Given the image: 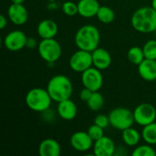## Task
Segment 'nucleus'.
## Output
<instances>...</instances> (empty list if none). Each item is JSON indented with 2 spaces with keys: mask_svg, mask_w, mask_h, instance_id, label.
<instances>
[{
  "mask_svg": "<svg viewBox=\"0 0 156 156\" xmlns=\"http://www.w3.org/2000/svg\"><path fill=\"white\" fill-rule=\"evenodd\" d=\"M47 90L52 101L58 103L70 99L73 92V85L71 80L65 75L58 74L53 76L48 82Z\"/></svg>",
  "mask_w": 156,
  "mask_h": 156,
  "instance_id": "1",
  "label": "nucleus"
},
{
  "mask_svg": "<svg viewBox=\"0 0 156 156\" xmlns=\"http://www.w3.org/2000/svg\"><path fill=\"white\" fill-rule=\"evenodd\" d=\"M132 26L141 33H152L156 30V10L153 6L137 9L132 16Z\"/></svg>",
  "mask_w": 156,
  "mask_h": 156,
  "instance_id": "2",
  "label": "nucleus"
},
{
  "mask_svg": "<svg viewBox=\"0 0 156 156\" xmlns=\"http://www.w3.org/2000/svg\"><path fill=\"white\" fill-rule=\"evenodd\" d=\"M101 34L93 25H84L78 29L75 35V44L79 49L92 52L99 48Z\"/></svg>",
  "mask_w": 156,
  "mask_h": 156,
  "instance_id": "3",
  "label": "nucleus"
},
{
  "mask_svg": "<svg viewBox=\"0 0 156 156\" xmlns=\"http://www.w3.org/2000/svg\"><path fill=\"white\" fill-rule=\"evenodd\" d=\"M27 106L33 112H43L49 109L52 99L47 89L34 88L28 90L25 99Z\"/></svg>",
  "mask_w": 156,
  "mask_h": 156,
  "instance_id": "4",
  "label": "nucleus"
},
{
  "mask_svg": "<svg viewBox=\"0 0 156 156\" xmlns=\"http://www.w3.org/2000/svg\"><path fill=\"white\" fill-rule=\"evenodd\" d=\"M110 124L112 128L123 131L133 126L134 122L133 112L124 107H118L111 111L109 113Z\"/></svg>",
  "mask_w": 156,
  "mask_h": 156,
  "instance_id": "5",
  "label": "nucleus"
},
{
  "mask_svg": "<svg viewBox=\"0 0 156 156\" xmlns=\"http://www.w3.org/2000/svg\"><path fill=\"white\" fill-rule=\"evenodd\" d=\"M38 54L48 63H55L62 54V48L58 41L53 38H44L37 45Z\"/></svg>",
  "mask_w": 156,
  "mask_h": 156,
  "instance_id": "6",
  "label": "nucleus"
},
{
  "mask_svg": "<svg viewBox=\"0 0 156 156\" xmlns=\"http://www.w3.org/2000/svg\"><path fill=\"white\" fill-rule=\"evenodd\" d=\"M92 66V54L87 50L79 49L74 52L69 58V67L75 72L82 73Z\"/></svg>",
  "mask_w": 156,
  "mask_h": 156,
  "instance_id": "7",
  "label": "nucleus"
},
{
  "mask_svg": "<svg viewBox=\"0 0 156 156\" xmlns=\"http://www.w3.org/2000/svg\"><path fill=\"white\" fill-rule=\"evenodd\" d=\"M133 116H134V122L137 124L144 127L147 124L155 122V107L150 103L139 104L133 111Z\"/></svg>",
  "mask_w": 156,
  "mask_h": 156,
  "instance_id": "8",
  "label": "nucleus"
},
{
  "mask_svg": "<svg viewBox=\"0 0 156 156\" xmlns=\"http://www.w3.org/2000/svg\"><path fill=\"white\" fill-rule=\"evenodd\" d=\"M81 81L85 88L90 90L91 91H99L103 84V77L101 69L91 67L82 72Z\"/></svg>",
  "mask_w": 156,
  "mask_h": 156,
  "instance_id": "9",
  "label": "nucleus"
},
{
  "mask_svg": "<svg viewBox=\"0 0 156 156\" xmlns=\"http://www.w3.org/2000/svg\"><path fill=\"white\" fill-rule=\"evenodd\" d=\"M27 37L21 30H13L9 32L4 38L3 44L5 48L10 51H19L26 47Z\"/></svg>",
  "mask_w": 156,
  "mask_h": 156,
  "instance_id": "10",
  "label": "nucleus"
},
{
  "mask_svg": "<svg viewBox=\"0 0 156 156\" xmlns=\"http://www.w3.org/2000/svg\"><path fill=\"white\" fill-rule=\"evenodd\" d=\"M69 143L74 150L80 153L90 150L94 144V141L89 135L88 132L82 131L74 133L69 139Z\"/></svg>",
  "mask_w": 156,
  "mask_h": 156,
  "instance_id": "11",
  "label": "nucleus"
},
{
  "mask_svg": "<svg viewBox=\"0 0 156 156\" xmlns=\"http://www.w3.org/2000/svg\"><path fill=\"white\" fill-rule=\"evenodd\" d=\"M92 148L96 156H113L116 150L114 142L107 136H102L95 141Z\"/></svg>",
  "mask_w": 156,
  "mask_h": 156,
  "instance_id": "12",
  "label": "nucleus"
},
{
  "mask_svg": "<svg viewBox=\"0 0 156 156\" xmlns=\"http://www.w3.org/2000/svg\"><path fill=\"white\" fill-rule=\"evenodd\" d=\"M7 16L13 24L16 26H22L26 24L28 19V12L23 4L12 3L7 10Z\"/></svg>",
  "mask_w": 156,
  "mask_h": 156,
  "instance_id": "13",
  "label": "nucleus"
},
{
  "mask_svg": "<svg viewBox=\"0 0 156 156\" xmlns=\"http://www.w3.org/2000/svg\"><path fill=\"white\" fill-rule=\"evenodd\" d=\"M93 67L104 70L108 69L112 64V56L110 52L102 48H97L91 52Z\"/></svg>",
  "mask_w": 156,
  "mask_h": 156,
  "instance_id": "14",
  "label": "nucleus"
},
{
  "mask_svg": "<svg viewBox=\"0 0 156 156\" xmlns=\"http://www.w3.org/2000/svg\"><path fill=\"white\" fill-rule=\"evenodd\" d=\"M58 116L66 121H71L75 119L78 113V108L74 101H72L70 99L58 102Z\"/></svg>",
  "mask_w": 156,
  "mask_h": 156,
  "instance_id": "15",
  "label": "nucleus"
},
{
  "mask_svg": "<svg viewBox=\"0 0 156 156\" xmlns=\"http://www.w3.org/2000/svg\"><path fill=\"white\" fill-rule=\"evenodd\" d=\"M101 5L98 0H80L78 2V14L85 18H90L97 15Z\"/></svg>",
  "mask_w": 156,
  "mask_h": 156,
  "instance_id": "16",
  "label": "nucleus"
},
{
  "mask_svg": "<svg viewBox=\"0 0 156 156\" xmlns=\"http://www.w3.org/2000/svg\"><path fill=\"white\" fill-rule=\"evenodd\" d=\"M139 75L146 81L156 80V59L145 58L138 65Z\"/></svg>",
  "mask_w": 156,
  "mask_h": 156,
  "instance_id": "17",
  "label": "nucleus"
},
{
  "mask_svg": "<svg viewBox=\"0 0 156 156\" xmlns=\"http://www.w3.org/2000/svg\"><path fill=\"white\" fill-rule=\"evenodd\" d=\"M58 27L57 23L51 19H44L37 25V32L38 36L44 38H53L58 34Z\"/></svg>",
  "mask_w": 156,
  "mask_h": 156,
  "instance_id": "18",
  "label": "nucleus"
},
{
  "mask_svg": "<svg viewBox=\"0 0 156 156\" xmlns=\"http://www.w3.org/2000/svg\"><path fill=\"white\" fill-rule=\"evenodd\" d=\"M61 153V147L58 141L48 138L43 140L38 146L40 156H58Z\"/></svg>",
  "mask_w": 156,
  "mask_h": 156,
  "instance_id": "19",
  "label": "nucleus"
},
{
  "mask_svg": "<svg viewBox=\"0 0 156 156\" xmlns=\"http://www.w3.org/2000/svg\"><path fill=\"white\" fill-rule=\"evenodd\" d=\"M142 138V133H140L134 128H127L122 131V139L123 143L128 146H136L139 144Z\"/></svg>",
  "mask_w": 156,
  "mask_h": 156,
  "instance_id": "20",
  "label": "nucleus"
},
{
  "mask_svg": "<svg viewBox=\"0 0 156 156\" xmlns=\"http://www.w3.org/2000/svg\"><path fill=\"white\" fill-rule=\"evenodd\" d=\"M142 138L146 144L151 145L156 144V122H154L150 124L144 126L142 131Z\"/></svg>",
  "mask_w": 156,
  "mask_h": 156,
  "instance_id": "21",
  "label": "nucleus"
},
{
  "mask_svg": "<svg viewBox=\"0 0 156 156\" xmlns=\"http://www.w3.org/2000/svg\"><path fill=\"white\" fill-rule=\"evenodd\" d=\"M127 58L128 60L134 65H140L144 59H145V56L144 53L143 48H139V47H133L128 50L127 53Z\"/></svg>",
  "mask_w": 156,
  "mask_h": 156,
  "instance_id": "22",
  "label": "nucleus"
},
{
  "mask_svg": "<svg viewBox=\"0 0 156 156\" xmlns=\"http://www.w3.org/2000/svg\"><path fill=\"white\" fill-rule=\"evenodd\" d=\"M87 105L90 110L93 112L100 111L104 105V98L99 91H93L90 98L87 101Z\"/></svg>",
  "mask_w": 156,
  "mask_h": 156,
  "instance_id": "23",
  "label": "nucleus"
},
{
  "mask_svg": "<svg viewBox=\"0 0 156 156\" xmlns=\"http://www.w3.org/2000/svg\"><path fill=\"white\" fill-rule=\"evenodd\" d=\"M96 16L98 17V19L104 24H110L112 23L114 18H115V13L112 10V8L106 6V5H102L100 7Z\"/></svg>",
  "mask_w": 156,
  "mask_h": 156,
  "instance_id": "24",
  "label": "nucleus"
},
{
  "mask_svg": "<svg viewBox=\"0 0 156 156\" xmlns=\"http://www.w3.org/2000/svg\"><path fill=\"white\" fill-rule=\"evenodd\" d=\"M133 156H155L156 152L155 150L152 147L151 144H146L143 145L137 146L133 152Z\"/></svg>",
  "mask_w": 156,
  "mask_h": 156,
  "instance_id": "25",
  "label": "nucleus"
},
{
  "mask_svg": "<svg viewBox=\"0 0 156 156\" xmlns=\"http://www.w3.org/2000/svg\"><path fill=\"white\" fill-rule=\"evenodd\" d=\"M145 58L156 59V39L148 40L143 47Z\"/></svg>",
  "mask_w": 156,
  "mask_h": 156,
  "instance_id": "26",
  "label": "nucleus"
},
{
  "mask_svg": "<svg viewBox=\"0 0 156 156\" xmlns=\"http://www.w3.org/2000/svg\"><path fill=\"white\" fill-rule=\"evenodd\" d=\"M62 11L66 16H73L78 14V4H75L71 1H67L62 4Z\"/></svg>",
  "mask_w": 156,
  "mask_h": 156,
  "instance_id": "27",
  "label": "nucleus"
},
{
  "mask_svg": "<svg viewBox=\"0 0 156 156\" xmlns=\"http://www.w3.org/2000/svg\"><path fill=\"white\" fill-rule=\"evenodd\" d=\"M88 133L89 135L91 137V139L95 142L97 140H99L100 138H101L102 136H104V129L98 126L97 124H92L89 127L88 129Z\"/></svg>",
  "mask_w": 156,
  "mask_h": 156,
  "instance_id": "28",
  "label": "nucleus"
},
{
  "mask_svg": "<svg viewBox=\"0 0 156 156\" xmlns=\"http://www.w3.org/2000/svg\"><path fill=\"white\" fill-rule=\"evenodd\" d=\"M94 123L103 129H106V128H108L109 125H111L109 116H107L105 114H98L94 118Z\"/></svg>",
  "mask_w": 156,
  "mask_h": 156,
  "instance_id": "29",
  "label": "nucleus"
},
{
  "mask_svg": "<svg viewBox=\"0 0 156 156\" xmlns=\"http://www.w3.org/2000/svg\"><path fill=\"white\" fill-rule=\"evenodd\" d=\"M92 92L93 91H91L90 90H89V89H87V88L84 87L80 90V100L83 101H85V102H87L89 101V99L90 98Z\"/></svg>",
  "mask_w": 156,
  "mask_h": 156,
  "instance_id": "30",
  "label": "nucleus"
},
{
  "mask_svg": "<svg viewBox=\"0 0 156 156\" xmlns=\"http://www.w3.org/2000/svg\"><path fill=\"white\" fill-rule=\"evenodd\" d=\"M26 47L28 48H35L37 47V41L34 37H27Z\"/></svg>",
  "mask_w": 156,
  "mask_h": 156,
  "instance_id": "31",
  "label": "nucleus"
},
{
  "mask_svg": "<svg viewBox=\"0 0 156 156\" xmlns=\"http://www.w3.org/2000/svg\"><path fill=\"white\" fill-rule=\"evenodd\" d=\"M6 24H7V19H6V17H5L4 15H1V16H0V28H1V29H4V28L5 27Z\"/></svg>",
  "mask_w": 156,
  "mask_h": 156,
  "instance_id": "32",
  "label": "nucleus"
},
{
  "mask_svg": "<svg viewBox=\"0 0 156 156\" xmlns=\"http://www.w3.org/2000/svg\"><path fill=\"white\" fill-rule=\"evenodd\" d=\"M13 4H23L25 0H10Z\"/></svg>",
  "mask_w": 156,
  "mask_h": 156,
  "instance_id": "33",
  "label": "nucleus"
},
{
  "mask_svg": "<svg viewBox=\"0 0 156 156\" xmlns=\"http://www.w3.org/2000/svg\"><path fill=\"white\" fill-rule=\"evenodd\" d=\"M152 6L156 10V0H152Z\"/></svg>",
  "mask_w": 156,
  "mask_h": 156,
  "instance_id": "34",
  "label": "nucleus"
},
{
  "mask_svg": "<svg viewBox=\"0 0 156 156\" xmlns=\"http://www.w3.org/2000/svg\"><path fill=\"white\" fill-rule=\"evenodd\" d=\"M47 1H48V3H50V2H55L56 0H47Z\"/></svg>",
  "mask_w": 156,
  "mask_h": 156,
  "instance_id": "35",
  "label": "nucleus"
}]
</instances>
